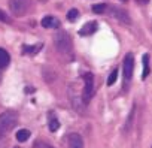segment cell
I'll return each instance as SVG.
<instances>
[{
	"label": "cell",
	"instance_id": "13",
	"mask_svg": "<svg viewBox=\"0 0 152 148\" xmlns=\"http://www.w3.org/2000/svg\"><path fill=\"white\" fill-rule=\"evenodd\" d=\"M28 138H30V132H28L27 129H21V130L17 132V139H18L20 142H24V141H27Z\"/></svg>",
	"mask_w": 152,
	"mask_h": 148
},
{
	"label": "cell",
	"instance_id": "22",
	"mask_svg": "<svg viewBox=\"0 0 152 148\" xmlns=\"http://www.w3.org/2000/svg\"><path fill=\"white\" fill-rule=\"evenodd\" d=\"M40 2H46V0H40Z\"/></svg>",
	"mask_w": 152,
	"mask_h": 148
},
{
	"label": "cell",
	"instance_id": "19",
	"mask_svg": "<svg viewBox=\"0 0 152 148\" xmlns=\"http://www.w3.org/2000/svg\"><path fill=\"white\" fill-rule=\"evenodd\" d=\"M133 115H134V108L131 109V112H130V115H128V121H127V132L130 130V127H131V121H133Z\"/></svg>",
	"mask_w": 152,
	"mask_h": 148
},
{
	"label": "cell",
	"instance_id": "21",
	"mask_svg": "<svg viewBox=\"0 0 152 148\" xmlns=\"http://www.w3.org/2000/svg\"><path fill=\"white\" fill-rule=\"evenodd\" d=\"M0 82H2V72H0Z\"/></svg>",
	"mask_w": 152,
	"mask_h": 148
},
{
	"label": "cell",
	"instance_id": "14",
	"mask_svg": "<svg viewBox=\"0 0 152 148\" xmlns=\"http://www.w3.org/2000/svg\"><path fill=\"white\" fill-rule=\"evenodd\" d=\"M107 11V5L106 3H99V5H94L93 6V12L94 14H103Z\"/></svg>",
	"mask_w": 152,
	"mask_h": 148
},
{
	"label": "cell",
	"instance_id": "23",
	"mask_svg": "<svg viewBox=\"0 0 152 148\" xmlns=\"http://www.w3.org/2000/svg\"><path fill=\"white\" fill-rule=\"evenodd\" d=\"M124 2H125V0H124Z\"/></svg>",
	"mask_w": 152,
	"mask_h": 148
},
{
	"label": "cell",
	"instance_id": "9",
	"mask_svg": "<svg viewBox=\"0 0 152 148\" xmlns=\"http://www.w3.org/2000/svg\"><path fill=\"white\" fill-rule=\"evenodd\" d=\"M94 32H97V23H88V24H85L81 30H79V35L81 36H90V35H93Z\"/></svg>",
	"mask_w": 152,
	"mask_h": 148
},
{
	"label": "cell",
	"instance_id": "1",
	"mask_svg": "<svg viewBox=\"0 0 152 148\" xmlns=\"http://www.w3.org/2000/svg\"><path fill=\"white\" fill-rule=\"evenodd\" d=\"M18 124V114L15 111H5L0 114V136L11 133Z\"/></svg>",
	"mask_w": 152,
	"mask_h": 148
},
{
	"label": "cell",
	"instance_id": "20",
	"mask_svg": "<svg viewBox=\"0 0 152 148\" xmlns=\"http://www.w3.org/2000/svg\"><path fill=\"white\" fill-rule=\"evenodd\" d=\"M136 2H137L139 5H148V3H149V0H136Z\"/></svg>",
	"mask_w": 152,
	"mask_h": 148
},
{
	"label": "cell",
	"instance_id": "5",
	"mask_svg": "<svg viewBox=\"0 0 152 148\" xmlns=\"http://www.w3.org/2000/svg\"><path fill=\"white\" fill-rule=\"evenodd\" d=\"M107 9H109L110 17L115 18L116 21H119L121 24H130V23H131L130 15H128L127 11H124L122 8H118V6H107Z\"/></svg>",
	"mask_w": 152,
	"mask_h": 148
},
{
	"label": "cell",
	"instance_id": "10",
	"mask_svg": "<svg viewBox=\"0 0 152 148\" xmlns=\"http://www.w3.org/2000/svg\"><path fill=\"white\" fill-rule=\"evenodd\" d=\"M11 61V57H9V52L5 51L3 48H0V69H5Z\"/></svg>",
	"mask_w": 152,
	"mask_h": 148
},
{
	"label": "cell",
	"instance_id": "4",
	"mask_svg": "<svg viewBox=\"0 0 152 148\" xmlns=\"http://www.w3.org/2000/svg\"><path fill=\"white\" fill-rule=\"evenodd\" d=\"M93 94H94V75L91 72H88L84 75V94H82L84 102L88 103L91 100Z\"/></svg>",
	"mask_w": 152,
	"mask_h": 148
},
{
	"label": "cell",
	"instance_id": "12",
	"mask_svg": "<svg viewBox=\"0 0 152 148\" xmlns=\"http://www.w3.org/2000/svg\"><path fill=\"white\" fill-rule=\"evenodd\" d=\"M48 124H49V130H51V132H57L58 127H60V121L57 120V117H55L54 114H49V121H48Z\"/></svg>",
	"mask_w": 152,
	"mask_h": 148
},
{
	"label": "cell",
	"instance_id": "17",
	"mask_svg": "<svg viewBox=\"0 0 152 148\" xmlns=\"http://www.w3.org/2000/svg\"><path fill=\"white\" fill-rule=\"evenodd\" d=\"M116 77H118V70L113 69L112 73L109 75V78H107V85H113V84L116 82Z\"/></svg>",
	"mask_w": 152,
	"mask_h": 148
},
{
	"label": "cell",
	"instance_id": "18",
	"mask_svg": "<svg viewBox=\"0 0 152 148\" xmlns=\"http://www.w3.org/2000/svg\"><path fill=\"white\" fill-rule=\"evenodd\" d=\"M0 21H2V23H6V24H9L11 23V20H9V17L2 11V9H0Z\"/></svg>",
	"mask_w": 152,
	"mask_h": 148
},
{
	"label": "cell",
	"instance_id": "7",
	"mask_svg": "<svg viewBox=\"0 0 152 148\" xmlns=\"http://www.w3.org/2000/svg\"><path fill=\"white\" fill-rule=\"evenodd\" d=\"M67 148H84V139L78 133H70L67 136Z\"/></svg>",
	"mask_w": 152,
	"mask_h": 148
},
{
	"label": "cell",
	"instance_id": "2",
	"mask_svg": "<svg viewBox=\"0 0 152 148\" xmlns=\"http://www.w3.org/2000/svg\"><path fill=\"white\" fill-rule=\"evenodd\" d=\"M54 43L55 48L58 49V52L61 54H70L73 49V43H72V38L69 36L67 32H57L54 36Z\"/></svg>",
	"mask_w": 152,
	"mask_h": 148
},
{
	"label": "cell",
	"instance_id": "8",
	"mask_svg": "<svg viewBox=\"0 0 152 148\" xmlns=\"http://www.w3.org/2000/svg\"><path fill=\"white\" fill-rule=\"evenodd\" d=\"M42 26H43L45 29H58V27H60V21H58L55 17L48 15V17H45V18L42 20Z\"/></svg>",
	"mask_w": 152,
	"mask_h": 148
},
{
	"label": "cell",
	"instance_id": "16",
	"mask_svg": "<svg viewBox=\"0 0 152 148\" xmlns=\"http://www.w3.org/2000/svg\"><path fill=\"white\" fill-rule=\"evenodd\" d=\"M78 17H79V11H78V9H70V11L67 12V20H69V21H75Z\"/></svg>",
	"mask_w": 152,
	"mask_h": 148
},
{
	"label": "cell",
	"instance_id": "15",
	"mask_svg": "<svg viewBox=\"0 0 152 148\" xmlns=\"http://www.w3.org/2000/svg\"><path fill=\"white\" fill-rule=\"evenodd\" d=\"M42 43H37L36 46H24V52H28V54H36L37 51L42 49Z\"/></svg>",
	"mask_w": 152,
	"mask_h": 148
},
{
	"label": "cell",
	"instance_id": "3",
	"mask_svg": "<svg viewBox=\"0 0 152 148\" xmlns=\"http://www.w3.org/2000/svg\"><path fill=\"white\" fill-rule=\"evenodd\" d=\"M31 8V0H9V11L14 17L26 15Z\"/></svg>",
	"mask_w": 152,
	"mask_h": 148
},
{
	"label": "cell",
	"instance_id": "6",
	"mask_svg": "<svg viewBox=\"0 0 152 148\" xmlns=\"http://www.w3.org/2000/svg\"><path fill=\"white\" fill-rule=\"evenodd\" d=\"M122 72H124V78L130 81L133 78V72H134V57L131 52H128L122 61Z\"/></svg>",
	"mask_w": 152,
	"mask_h": 148
},
{
	"label": "cell",
	"instance_id": "11",
	"mask_svg": "<svg viewBox=\"0 0 152 148\" xmlns=\"http://www.w3.org/2000/svg\"><path fill=\"white\" fill-rule=\"evenodd\" d=\"M142 63H143L142 80H146V77L149 75V54H143V57H142Z\"/></svg>",
	"mask_w": 152,
	"mask_h": 148
}]
</instances>
